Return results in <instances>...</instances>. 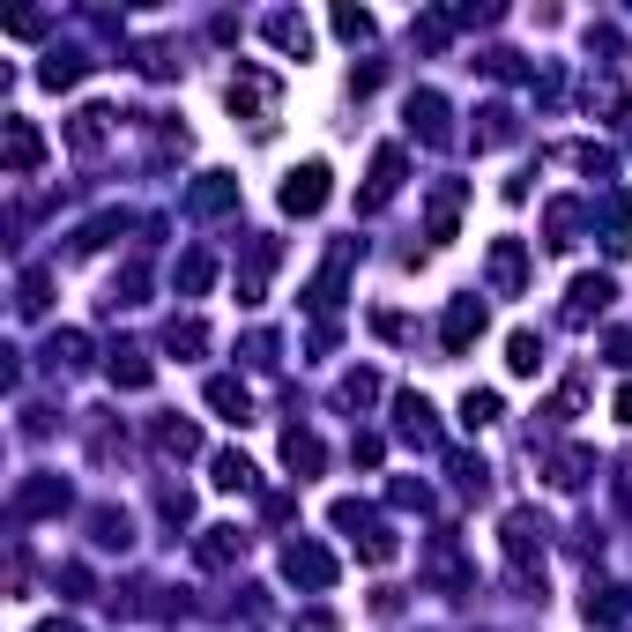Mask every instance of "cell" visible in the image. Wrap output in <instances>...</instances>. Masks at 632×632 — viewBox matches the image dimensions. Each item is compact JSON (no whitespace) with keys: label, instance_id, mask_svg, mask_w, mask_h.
<instances>
[{"label":"cell","instance_id":"cell-1","mask_svg":"<svg viewBox=\"0 0 632 632\" xmlns=\"http://www.w3.org/2000/svg\"><path fill=\"white\" fill-rule=\"evenodd\" d=\"M283 573H291L297 588H336V558L320 544H291L283 550Z\"/></svg>","mask_w":632,"mask_h":632},{"label":"cell","instance_id":"cell-2","mask_svg":"<svg viewBox=\"0 0 632 632\" xmlns=\"http://www.w3.org/2000/svg\"><path fill=\"white\" fill-rule=\"evenodd\" d=\"M328 202V165H297L291 179H283V209L291 216H313Z\"/></svg>","mask_w":632,"mask_h":632},{"label":"cell","instance_id":"cell-3","mask_svg":"<svg viewBox=\"0 0 632 632\" xmlns=\"http://www.w3.org/2000/svg\"><path fill=\"white\" fill-rule=\"evenodd\" d=\"M439 336H447V350H469V342L484 336V297H454V305H447V328H439Z\"/></svg>","mask_w":632,"mask_h":632},{"label":"cell","instance_id":"cell-4","mask_svg":"<svg viewBox=\"0 0 632 632\" xmlns=\"http://www.w3.org/2000/svg\"><path fill=\"white\" fill-rule=\"evenodd\" d=\"M231 112H253V120L268 126V112H276V83H268V75H239V83H231Z\"/></svg>","mask_w":632,"mask_h":632},{"label":"cell","instance_id":"cell-5","mask_svg":"<svg viewBox=\"0 0 632 632\" xmlns=\"http://www.w3.org/2000/svg\"><path fill=\"white\" fill-rule=\"evenodd\" d=\"M38 157H45L38 126H31V120H8V171H38Z\"/></svg>","mask_w":632,"mask_h":632},{"label":"cell","instance_id":"cell-6","mask_svg":"<svg viewBox=\"0 0 632 632\" xmlns=\"http://www.w3.org/2000/svg\"><path fill=\"white\" fill-rule=\"evenodd\" d=\"M521 276H528L521 239H499V246H491V283H499V291H521Z\"/></svg>","mask_w":632,"mask_h":632},{"label":"cell","instance_id":"cell-7","mask_svg":"<svg viewBox=\"0 0 632 632\" xmlns=\"http://www.w3.org/2000/svg\"><path fill=\"white\" fill-rule=\"evenodd\" d=\"M194 447H202V432H194V424H179V417L157 424V454H165V462H186Z\"/></svg>","mask_w":632,"mask_h":632},{"label":"cell","instance_id":"cell-8","mask_svg":"<svg viewBox=\"0 0 632 632\" xmlns=\"http://www.w3.org/2000/svg\"><path fill=\"white\" fill-rule=\"evenodd\" d=\"M588 469H595L588 447H566V454L550 462V484H558V491H581V484H588Z\"/></svg>","mask_w":632,"mask_h":632},{"label":"cell","instance_id":"cell-9","mask_svg":"<svg viewBox=\"0 0 632 632\" xmlns=\"http://www.w3.org/2000/svg\"><path fill=\"white\" fill-rule=\"evenodd\" d=\"M209 410H223L231 424H246L253 417V394L239 387V379H209Z\"/></svg>","mask_w":632,"mask_h":632},{"label":"cell","instance_id":"cell-10","mask_svg":"<svg viewBox=\"0 0 632 632\" xmlns=\"http://www.w3.org/2000/svg\"><path fill=\"white\" fill-rule=\"evenodd\" d=\"M581 618H588V625H625V618H632L625 588H603V595H588V603H581Z\"/></svg>","mask_w":632,"mask_h":632},{"label":"cell","instance_id":"cell-11","mask_svg":"<svg viewBox=\"0 0 632 632\" xmlns=\"http://www.w3.org/2000/svg\"><path fill=\"white\" fill-rule=\"evenodd\" d=\"M394 186H402V149H379V157H373V194H365V209H379Z\"/></svg>","mask_w":632,"mask_h":632},{"label":"cell","instance_id":"cell-12","mask_svg":"<svg viewBox=\"0 0 632 632\" xmlns=\"http://www.w3.org/2000/svg\"><path fill=\"white\" fill-rule=\"evenodd\" d=\"M454 216H462V179H447L432 194V239H454Z\"/></svg>","mask_w":632,"mask_h":632},{"label":"cell","instance_id":"cell-13","mask_svg":"<svg viewBox=\"0 0 632 632\" xmlns=\"http://www.w3.org/2000/svg\"><path fill=\"white\" fill-rule=\"evenodd\" d=\"M283 462H291L297 476H313L328 454H320V439H313V432H283Z\"/></svg>","mask_w":632,"mask_h":632},{"label":"cell","instance_id":"cell-14","mask_svg":"<svg viewBox=\"0 0 632 632\" xmlns=\"http://www.w3.org/2000/svg\"><path fill=\"white\" fill-rule=\"evenodd\" d=\"M603 305H610V276H581V283H573V320H588Z\"/></svg>","mask_w":632,"mask_h":632},{"label":"cell","instance_id":"cell-15","mask_svg":"<svg viewBox=\"0 0 632 632\" xmlns=\"http://www.w3.org/2000/svg\"><path fill=\"white\" fill-rule=\"evenodd\" d=\"M216 491H253V462L246 454H216Z\"/></svg>","mask_w":632,"mask_h":632},{"label":"cell","instance_id":"cell-16","mask_svg":"<svg viewBox=\"0 0 632 632\" xmlns=\"http://www.w3.org/2000/svg\"><path fill=\"white\" fill-rule=\"evenodd\" d=\"M268 38L283 45V52H305V45H313V31H305V15H268Z\"/></svg>","mask_w":632,"mask_h":632},{"label":"cell","instance_id":"cell-17","mask_svg":"<svg viewBox=\"0 0 632 632\" xmlns=\"http://www.w3.org/2000/svg\"><path fill=\"white\" fill-rule=\"evenodd\" d=\"M239 550H246V536H239V528H209V544H202V566H231Z\"/></svg>","mask_w":632,"mask_h":632},{"label":"cell","instance_id":"cell-18","mask_svg":"<svg viewBox=\"0 0 632 632\" xmlns=\"http://www.w3.org/2000/svg\"><path fill=\"white\" fill-rule=\"evenodd\" d=\"M410 120H417L424 134H432V142H439V134H447V105H439V97H432V89H424V97H410Z\"/></svg>","mask_w":632,"mask_h":632},{"label":"cell","instance_id":"cell-19","mask_svg":"<svg viewBox=\"0 0 632 632\" xmlns=\"http://www.w3.org/2000/svg\"><path fill=\"white\" fill-rule=\"evenodd\" d=\"M194 209H202V216L231 209V179H223V171H209V179H202V186H194Z\"/></svg>","mask_w":632,"mask_h":632},{"label":"cell","instance_id":"cell-20","mask_svg":"<svg viewBox=\"0 0 632 632\" xmlns=\"http://www.w3.org/2000/svg\"><path fill=\"white\" fill-rule=\"evenodd\" d=\"M112 379L120 387H149V357L142 350H112Z\"/></svg>","mask_w":632,"mask_h":632},{"label":"cell","instance_id":"cell-21","mask_svg":"<svg viewBox=\"0 0 632 632\" xmlns=\"http://www.w3.org/2000/svg\"><path fill=\"white\" fill-rule=\"evenodd\" d=\"M216 283V260L209 253H186V260H179V291H209Z\"/></svg>","mask_w":632,"mask_h":632},{"label":"cell","instance_id":"cell-22","mask_svg":"<svg viewBox=\"0 0 632 632\" xmlns=\"http://www.w3.org/2000/svg\"><path fill=\"white\" fill-rule=\"evenodd\" d=\"M506 365H513V373H536V365H544V342H536L528 328H521V336L506 342Z\"/></svg>","mask_w":632,"mask_h":632},{"label":"cell","instance_id":"cell-23","mask_svg":"<svg viewBox=\"0 0 632 632\" xmlns=\"http://www.w3.org/2000/svg\"><path fill=\"white\" fill-rule=\"evenodd\" d=\"M336 38L365 45V38H373V15H365V8H336Z\"/></svg>","mask_w":632,"mask_h":632},{"label":"cell","instance_id":"cell-24","mask_svg":"<svg viewBox=\"0 0 632 632\" xmlns=\"http://www.w3.org/2000/svg\"><path fill=\"white\" fill-rule=\"evenodd\" d=\"M52 506H68V484H31L23 491V513H52Z\"/></svg>","mask_w":632,"mask_h":632},{"label":"cell","instance_id":"cell-25","mask_svg":"<svg viewBox=\"0 0 632 632\" xmlns=\"http://www.w3.org/2000/svg\"><path fill=\"white\" fill-rule=\"evenodd\" d=\"M38 83H45V89H68V83H83V60H45V68H38Z\"/></svg>","mask_w":632,"mask_h":632},{"label":"cell","instance_id":"cell-26","mask_svg":"<svg viewBox=\"0 0 632 632\" xmlns=\"http://www.w3.org/2000/svg\"><path fill=\"white\" fill-rule=\"evenodd\" d=\"M171 350H186V357H194V350H202V342H209V328H202V320H171Z\"/></svg>","mask_w":632,"mask_h":632},{"label":"cell","instance_id":"cell-27","mask_svg":"<svg viewBox=\"0 0 632 632\" xmlns=\"http://www.w3.org/2000/svg\"><path fill=\"white\" fill-rule=\"evenodd\" d=\"M499 417V394H462V424L476 432V424H491Z\"/></svg>","mask_w":632,"mask_h":632},{"label":"cell","instance_id":"cell-28","mask_svg":"<svg viewBox=\"0 0 632 632\" xmlns=\"http://www.w3.org/2000/svg\"><path fill=\"white\" fill-rule=\"evenodd\" d=\"M342 394H350V402H373L379 379H373V373H350V379H342Z\"/></svg>","mask_w":632,"mask_h":632},{"label":"cell","instance_id":"cell-29","mask_svg":"<svg viewBox=\"0 0 632 632\" xmlns=\"http://www.w3.org/2000/svg\"><path fill=\"white\" fill-rule=\"evenodd\" d=\"M23 313H45V276H23Z\"/></svg>","mask_w":632,"mask_h":632},{"label":"cell","instance_id":"cell-30","mask_svg":"<svg viewBox=\"0 0 632 632\" xmlns=\"http://www.w3.org/2000/svg\"><path fill=\"white\" fill-rule=\"evenodd\" d=\"M297 632H336V618H320V610H313V618H297Z\"/></svg>","mask_w":632,"mask_h":632},{"label":"cell","instance_id":"cell-31","mask_svg":"<svg viewBox=\"0 0 632 632\" xmlns=\"http://www.w3.org/2000/svg\"><path fill=\"white\" fill-rule=\"evenodd\" d=\"M610 357H618V365H632V336H610Z\"/></svg>","mask_w":632,"mask_h":632},{"label":"cell","instance_id":"cell-32","mask_svg":"<svg viewBox=\"0 0 632 632\" xmlns=\"http://www.w3.org/2000/svg\"><path fill=\"white\" fill-rule=\"evenodd\" d=\"M618 417H625V424H632V387H625V394H618Z\"/></svg>","mask_w":632,"mask_h":632},{"label":"cell","instance_id":"cell-33","mask_svg":"<svg viewBox=\"0 0 632 632\" xmlns=\"http://www.w3.org/2000/svg\"><path fill=\"white\" fill-rule=\"evenodd\" d=\"M38 632H75V625H38Z\"/></svg>","mask_w":632,"mask_h":632}]
</instances>
